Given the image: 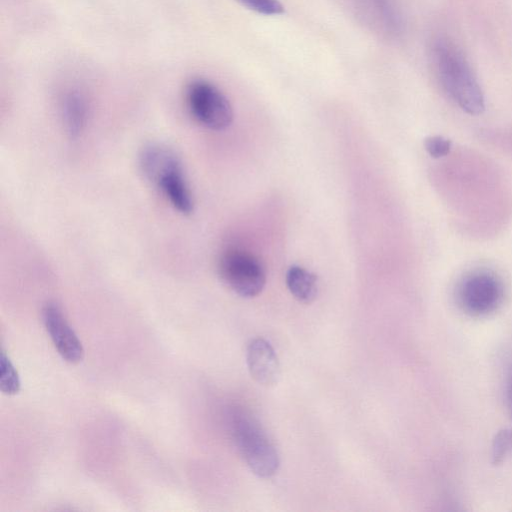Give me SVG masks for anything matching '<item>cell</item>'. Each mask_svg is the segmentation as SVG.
<instances>
[{"instance_id": "6", "label": "cell", "mask_w": 512, "mask_h": 512, "mask_svg": "<svg viewBox=\"0 0 512 512\" xmlns=\"http://www.w3.org/2000/svg\"><path fill=\"white\" fill-rule=\"evenodd\" d=\"M502 299V282L489 271L470 273L458 287L459 303L471 315L481 316L493 312Z\"/></svg>"}, {"instance_id": "2", "label": "cell", "mask_w": 512, "mask_h": 512, "mask_svg": "<svg viewBox=\"0 0 512 512\" xmlns=\"http://www.w3.org/2000/svg\"><path fill=\"white\" fill-rule=\"evenodd\" d=\"M139 166L175 210L183 215L193 211V197L181 161L173 150L161 144H150L142 149Z\"/></svg>"}, {"instance_id": "15", "label": "cell", "mask_w": 512, "mask_h": 512, "mask_svg": "<svg viewBox=\"0 0 512 512\" xmlns=\"http://www.w3.org/2000/svg\"><path fill=\"white\" fill-rule=\"evenodd\" d=\"M451 141L442 136H430L424 141V147L433 158L446 156L451 150Z\"/></svg>"}, {"instance_id": "5", "label": "cell", "mask_w": 512, "mask_h": 512, "mask_svg": "<svg viewBox=\"0 0 512 512\" xmlns=\"http://www.w3.org/2000/svg\"><path fill=\"white\" fill-rule=\"evenodd\" d=\"M218 272L228 288L245 298L257 296L266 283L261 261L252 253L240 249H229L222 254Z\"/></svg>"}, {"instance_id": "12", "label": "cell", "mask_w": 512, "mask_h": 512, "mask_svg": "<svg viewBox=\"0 0 512 512\" xmlns=\"http://www.w3.org/2000/svg\"><path fill=\"white\" fill-rule=\"evenodd\" d=\"M21 386L19 374L4 350L0 356V389L6 395L19 392Z\"/></svg>"}, {"instance_id": "1", "label": "cell", "mask_w": 512, "mask_h": 512, "mask_svg": "<svg viewBox=\"0 0 512 512\" xmlns=\"http://www.w3.org/2000/svg\"><path fill=\"white\" fill-rule=\"evenodd\" d=\"M432 60L438 79L449 97L466 113L481 114L484 95L460 48L447 37H438L432 46Z\"/></svg>"}, {"instance_id": "8", "label": "cell", "mask_w": 512, "mask_h": 512, "mask_svg": "<svg viewBox=\"0 0 512 512\" xmlns=\"http://www.w3.org/2000/svg\"><path fill=\"white\" fill-rule=\"evenodd\" d=\"M42 319L47 333L59 355L68 363L77 364L84 358V348L68 323L60 306L48 301L42 308Z\"/></svg>"}, {"instance_id": "4", "label": "cell", "mask_w": 512, "mask_h": 512, "mask_svg": "<svg viewBox=\"0 0 512 512\" xmlns=\"http://www.w3.org/2000/svg\"><path fill=\"white\" fill-rule=\"evenodd\" d=\"M185 100L192 117L202 126L220 131L233 121V109L222 91L205 79H194L185 90Z\"/></svg>"}, {"instance_id": "16", "label": "cell", "mask_w": 512, "mask_h": 512, "mask_svg": "<svg viewBox=\"0 0 512 512\" xmlns=\"http://www.w3.org/2000/svg\"><path fill=\"white\" fill-rule=\"evenodd\" d=\"M506 395L508 407L512 416V366L509 369L508 377H507V385H506Z\"/></svg>"}, {"instance_id": "13", "label": "cell", "mask_w": 512, "mask_h": 512, "mask_svg": "<svg viewBox=\"0 0 512 512\" xmlns=\"http://www.w3.org/2000/svg\"><path fill=\"white\" fill-rule=\"evenodd\" d=\"M243 6L258 14L273 16L283 12V6L279 0H237Z\"/></svg>"}, {"instance_id": "7", "label": "cell", "mask_w": 512, "mask_h": 512, "mask_svg": "<svg viewBox=\"0 0 512 512\" xmlns=\"http://www.w3.org/2000/svg\"><path fill=\"white\" fill-rule=\"evenodd\" d=\"M358 20L383 40H396L404 32V20L395 0H350Z\"/></svg>"}, {"instance_id": "9", "label": "cell", "mask_w": 512, "mask_h": 512, "mask_svg": "<svg viewBox=\"0 0 512 512\" xmlns=\"http://www.w3.org/2000/svg\"><path fill=\"white\" fill-rule=\"evenodd\" d=\"M246 361L252 378L259 384L271 386L278 381L280 365L271 344L263 338L250 341L246 350Z\"/></svg>"}, {"instance_id": "3", "label": "cell", "mask_w": 512, "mask_h": 512, "mask_svg": "<svg viewBox=\"0 0 512 512\" xmlns=\"http://www.w3.org/2000/svg\"><path fill=\"white\" fill-rule=\"evenodd\" d=\"M232 433L240 454L254 474L266 478L276 473L277 450L253 418L242 411L234 413Z\"/></svg>"}, {"instance_id": "11", "label": "cell", "mask_w": 512, "mask_h": 512, "mask_svg": "<svg viewBox=\"0 0 512 512\" xmlns=\"http://www.w3.org/2000/svg\"><path fill=\"white\" fill-rule=\"evenodd\" d=\"M285 281L290 293L298 301L309 304L316 298L317 277L305 268L298 265L291 266L286 272Z\"/></svg>"}, {"instance_id": "14", "label": "cell", "mask_w": 512, "mask_h": 512, "mask_svg": "<svg viewBox=\"0 0 512 512\" xmlns=\"http://www.w3.org/2000/svg\"><path fill=\"white\" fill-rule=\"evenodd\" d=\"M512 449V431L503 429L497 433L493 441V463H500Z\"/></svg>"}, {"instance_id": "10", "label": "cell", "mask_w": 512, "mask_h": 512, "mask_svg": "<svg viewBox=\"0 0 512 512\" xmlns=\"http://www.w3.org/2000/svg\"><path fill=\"white\" fill-rule=\"evenodd\" d=\"M61 117L66 133L77 138L84 131L88 120V103L78 90L67 91L61 99Z\"/></svg>"}]
</instances>
